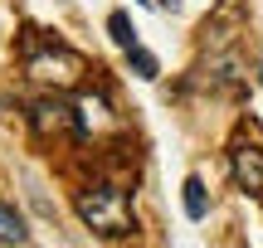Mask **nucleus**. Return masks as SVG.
I'll return each instance as SVG.
<instances>
[{
  "label": "nucleus",
  "mask_w": 263,
  "mask_h": 248,
  "mask_svg": "<svg viewBox=\"0 0 263 248\" xmlns=\"http://www.w3.org/2000/svg\"><path fill=\"white\" fill-rule=\"evenodd\" d=\"M107 34H112V39H117L122 49H132V44H137V34H132V19L122 15V10H117V15L107 19Z\"/></svg>",
  "instance_id": "nucleus-9"
},
{
  "label": "nucleus",
  "mask_w": 263,
  "mask_h": 248,
  "mask_svg": "<svg viewBox=\"0 0 263 248\" xmlns=\"http://www.w3.org/2000/svg\"><path fill=\"white\" fill-rule=\"evenodd\" d=\"M78 219H83L98 239H127V234H137V214H132L127 190L122 185H107V180L78 190Z\"/></svg>",
  "instance_id": "nucleus-1"
},
{
  "label": "nucleus",
  "mask_w": 263,
  "mask_h": 248,
  "mask_svg": "<svg viewBox=\"0 0 263 248\" xmlns=\"http://www.w3.org/2000/svg\"><path fill=\"white\" fill-rule=\"evenodd\" d=\"M0 243H29V229L20 219V210L5 204V200H0Z\"/></svg>",
  "instance_id": "nucleus-6"
},
{
  "label": "nucleus",
  "mask_w": 263,
  "mask_h": 248,
  "mask_svg": "<svg viewBox=\"0 0 263 248\" xmlns=\"http://www.w3.org/2000/svg\"><path fill=\"white\" fill-rule=\"evenodd\" d=\"M258 83H263V58H258Z\"/></svg>",
  "instance_id": "nucleus-11"
},
{
  "label": "nucleus",
  "mask_w": 263,
  "mask_h": 248,
  "mask_svg": "<svg viewBox=\"0 0 263 248\" xmlns=\"http://www.w3.org/2000/svg\"><path fill=\"white\" fill-rule=\"evenodd\" d=\"M180 190H185V214H190V219H205V180H200V175H190Z\"/></svg>",
  "instance_id": "nucleus-7"
},
{
  "label": "nucleus",
  "mask_w": 263,
  "mask_h": 248,
  "mask_svg": "<svg viewBox=\"0 0 263 248\" xmlns=\"http://www.w3.org/2000/svg\"><path fill=\"white\" fill-rule=\"evenodd\" d=\"M205 54H229L234 39L244 34V0H219V10L205 19Z\"/></svg>",
  "instance_id": "nucleus-4"
},
{
  "label": "nucleus",
  "mask_w": 263,
  "mask_h": 248,
  "mask_svg": "<svg viewBox=\"0 0 263 248\" xmlns=\"http://www.w3.org/2000/svg\"><path fill=\"white\" fill-rule=\"evenodd\" d=\"M156 5H161V10H180V0H156Z\"/></svg>",
  "instance_id": "nucleus-10"
},
{
  "label": "nucleus",
  "mask_w": 263,
  "mask_h": 248,
  "mask_svg": "<svg viewBox=\"0 0 263 248\" xmlns=\"http://www.w3.org/2000/svg\"><path fill=\"white\" fill-rule=\"evenodd\" d=\"M29 122H34V132L39 136H83L88 127H83V112L78 107H68L64 97H39L34 107H29Z\"/></svg>",
  "instance_id": "nucleus-3"
},
{
  "label": "nucleus",
  "mask_w": 263,
  "mask_h": 248,
  "mask_svg": "<svg viewBox=\"0 0 263 248\" xmlns=\"http://www.w3.org/2000/svg\"><path fill=\"white\" fill-rule=\"evenodd\" d=\"M229 171H234V185H239V190L263 195V146L239 141L234 151H229Z\"/></svg>",
  "instance_id": "nucleus-5"
},
{
  "label": "nucleus",
  "mask_w": 263,
  "mask_h": 248,
  "mask_svg": "<svg viewBox=\"0 0 263 248\" xmlns=\"http://www.w3.org/2000/svg\"><path fill=\"white\" fill-rule=\"evenodd\" d=\"M127 64L137 68V78H156V73H161V64H156V58H151L141 44H132V49H127Z\"/></svg>",
  "instance_id": "nucleus-8"
},
{
  "label": "nucleus",
  "mask_w": 263,
  "mask_h": 248,
  "mask_svg": "<svg viewBox=\"0 0 263 248\" xmlns=\"http://www.w3.org/2000/svg\"><path fill=\"white\" fill-rule=\"evenodd\" d=\"M25 68H29V78H39V83H49V88H73L78 78L88 73V58L83 54H73L68 44H34L29 39L25 44Z\"/></svg>",
  "instance_id": "nucleus-2"
}]
</instances>
